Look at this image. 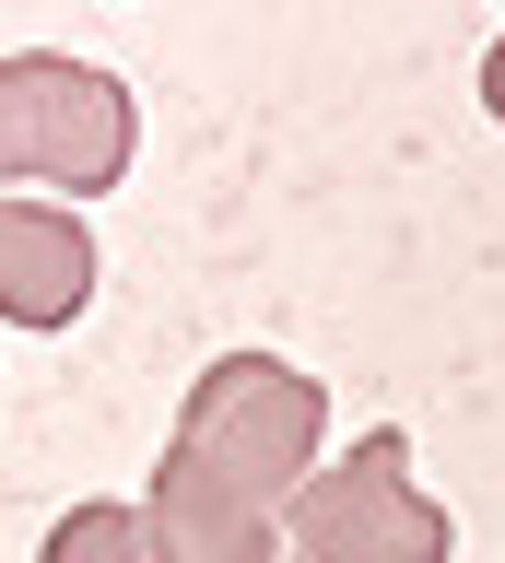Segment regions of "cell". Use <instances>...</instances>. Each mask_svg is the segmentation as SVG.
<instances>
[{"label": "cell", "mask_w": 505, "mask_h": 563, "mask_svg": "<svg viewBox=\"0 0 505 563\" xmlns=\"http://www.w3.org/2000/svg\"><path fill=\"white\" fill-rule=\"evenodd\" d=\"M318 376H294L283 352H223L188 387L165 470H153L142 517L165 540V563H271V528L318 470Z\"/></svg>", "instance_id": "6da1fadb"}, {"label": "cell", "mask_w": 505, "mask_h": 563, "mask_svg": "<svg viewBox=\"0 0 505 563\" xmlns=\"http://www.w3.org/2000/svg\"><path fill=\"white\" fill-rule=\"evenodd\" d=\"M83 306H95V235H83V211L0 188V317L12 329H72Z\"/></svg>", "instance_id": "277c9868"}, {"label": "cell", "mask_w": 505, "mask_h": 563, "mask_svg": "<svg viewBox=\"0 0 505 563\" xmlns=\"http://www.w3.org/2000/svg\"><path fill=\"white\" fill-rule=\"evenodd\" d=\"M482 106L505 118V35H494V59H482Z\"/></svg>", "instance_id": "8992f818"}, {"label": "cell", "mask_w": 505, "mask_h": 563, "mask_svg": "<svg viewBox=\"0 0 505 563\" xmlns=\"http://www.w3.org/2000/svg\"><path fill=\"white\" fill-rule=\"evenodd\" d=\"M130 141H142V106L130 82L95 59H0V188H59V200H95L130 176Z\"/></svg>", "instance_id": "7a4b0ae2"}, {"label": "cell", "mask_w": 505, "mask_h": 563, "mask_svg": "<svg viewBox=\"0 0 505 563\" xmlns=\"http://www.w3.org/2000/svg\"><path fill=\"white\" fill-rule=\"evenodd\" d=\"M36 563H165V540H153L142 505H72V517L47 528Z\"/></svg>", "instance_id": "5b68a950"}, {"label": "cell", "mask_w": 505, "mask_h": 563, "mask_svg": "<svg viewBox=\"0 0 505 563\" xmlns=\"http://www.w3.org/2000/svg\"><path fill=\"white\" fill-rule=\"evenodd\" d=\"M459 528L411 482V434H364L341 470H306V493L271 528V563H447Z\"/></svg>", "instance_id": "3957f363"}]
</instances>
